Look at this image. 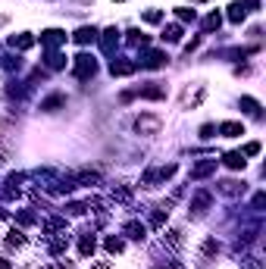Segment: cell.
Wrapping results in <instances>:
<instances>
[{
    "mask_svg": "<svg viewBox=\"0 0 266 269\" xmlns=\"http://www.w3.org/2000/svg\"><path fill=\"white\" fill-rule=\"evenodd\" d=\"M10 47L13 50H29V47H35V38H31V35H13Z\"/></svg>",
    "mask_w": 266,
    "mask_h": 269,
    "instance_id": "cell-13",
    "label": "cell"
},
{
    "mask_svg": "<svg viewBox=\"0 0 266 269\" xmlns=\"http://www.w3.org/2000/svg\"><path fill=\"white\" fill-rule=\"evenodd\" d=\"M6 94H10V97H25V94H29V85H16V81H10Z\"/></svg>",
    "mask_w": 266,
    "mask_h": 269,
    "instance_id": "cell-27",
    "label": "cell"
},
{
    "mask_svg": "<svg viewBox=\"0 0 266 269\" xmlns=\"http://www.w3.org/2000/svg\"><path fill=\"white\" fill-rule=\"evenodd\" d=\"M219 25H222V16L219 13H210L207 19H204V31H216Z\"/></svg>",
    "mask_w": 266,
    "mask_h": 269,
    "instance_id": "cell-23",
    "label": "cell"
},
{
    "mask_svg": "<svg viewBox=\"0 0 266 269\" xmlns=\"http://www.w3.org/2000/svg\"><path fill=\"white\" fill-rule=\"evenodd\" d=\"M94 250H97V241H94V235H91V232H85V235H82V241H79V254H82V257H91Z\"/></svg>",
    "mask_w": 266,
    "mask_h": 269,
    "instance_id": "cell-11",
    "label": "cell"
},
{
    "mask_svg": "<svg viewBox=\"0 0 266 269\" xmlns=\"http://www.w3.org/2000/svg\"><path fill=\"white\" fill-rule=\"evenodd\" d=\"M122 238H116V235H113V238H107V250H110V254H122Z\"/></svg>",
    "mask_w": 266,
    "mask_h": 269,
    "instance_id": "cell-28",
    "label": "cell"
},
{
    "mask_svg": "<svg viewBox=\"0 0 266 269\" xmlns=\"http://www.w3.org/2000/svg\"><path fill=\"white\" fill-rule=\"evenodd\" d=\"M216 172V160H201V163L191 169V182H201V179H207V175Z\"/></svg>",
    "mask_w": 266,
    "mask_h": 269,
    "instance_id": "cell-7",
    "label": "cell"
},
{
    "mask_svg": "<svg viewBox=\"0 0 266 269\" xmlns=\"http://www.w3.org/2000/svg\"><path fill=\"white\" fill-rule=\"evenodd\" d=\"M169 56L163 54V50H150V54L141 56V69H160V66H166Z\"/></svg>",
    "mask_w": 266,
    "mask_h": 269,
    "instance_id": "cell-6",
    "label": "cell"
},
{
    "mask_svg": "<svg viewBox=\"0 0 266 269\" xmlns=\"http://www.w3.org/2000/svg\"><path fill=\"white\" fill-rule=\"evenodd\" d=\"M85 210H88V204H69V213H72V216H82Z\"/></svg>",
    "mask_w": 266,
    "mask_h": 269,
    "instance_id": "cell-37",
    "label": "cell"
},
{
    "mask_svg": "<svg viewBox=\"0 0 266 269\" xmlns=\"http://www.w3.org/2000/svg\"><path fill=\"white\" fill-rule=\"evenodd\" d=\"M241 6H244V10H260V0H244Z\"/></svg>",
    "mask_w": 266,
    "mask_h": 269,
    "instance_id": "cell-41",
    "label": "cell"
},
{
    "mask_svg": "<svg viewBox=\"0 0 266 269\" xmlns=\"http://www.w3.org/2000/svg\"><path fill=\"white\" fill-rule=\"evenodd\" d=\"M128 44H132V47H148V44H150V38H148V35H141L138 28H132V31H128Z\"/></svg>",
    "mask_w": 266,
    "mask_h": 269,
    "instance_id": "cell-19",
    "label": "cell"
},
{
    "mask_svg": "<svg viewBox=\"0 0 266 269\" xmlns=\"http://www.w3.org/2000/svg\"><path fill=\"white\" fill-rule=\"evenodd\" d=\"M47 66H50V69H63V66H66V56H63V54H47Z\"/></svg>",
    "mask_w": 266,
    "mask_h": 269,
    "instance_id": "cell-25",
    "label": "cell"
},
{
    "mask_svg": "<svg viewBox=\"0 0 266 269\" xmlns=\"http://www.w3.org/2000/svg\"><path fill=\"white\" fill-rule=\"evenodd\" d=\"M241 107H244V110L251 113V116H260V104H257L254 97H241Z\"/></svg>",
    "mask_w": 266,
    "mask_h": 269,
    "instance_id": "cell-26",
    "label": "cell"
},
{
    "mask_svg": "<svg viewBox=\"0 0 266 269\" xmlns=\"http://www.w3.org/2000/svg\"><path fill=\"white\" fill-rule=\"evenodd\" d=\"M91 269H113L110 263H97V266H91Z\"/></svg>",
    "mask_w": 266,
    "mask_h": 269,
    "instance_id": "cell-42",
    "label": "cell"
},
{
    "mask_svg": "<svg viewBox=\"0 0 266 269\" xmlns=\"http://www.w3.org/2000/svg\"><path fill=\"white\" fill-rule=\"evenodd\" d=\"M260 154V141H251V144H244V150H241V157H257Z\"/></svg>",
    "mask_w": 266,
    "mask_h": 269,
    "instance_id": "cell-31",
    "label": "cell"
},
{
    "mask_svg": "<svg viewBox=\"0 0 266 269\" xmlns=\"http://www.w3.org/2000/svg\"><path fill=\"white\" fill-rule=\"evenodd\" d=\"M132 97H144V100H163L166 97V88L163 85H148V88H135V91H125L119 100H132Z\"/></svg>",
    "mask_w": 266,
    "mask_h": 269,
    "instance_id": "cell-2",
    "label": "cell"
},
{
    "mask_svg": "<svg viewBox=\"0 0 266 269\" xmlns=\"http://www.w3.org/2000/svg\"><path fill=\"white\" fill-rule=\"evenodd\" d=\"M54 269H72V266H69V263H59V266H54Z\"/></svg>",
    "mask_w": 266,
    "mask_h": 269,
    "instance_id": "cell-44",
    "label": "cell"
},
{
    "mask_svg": "<svg viewBox=\"0 0 266 269\" xmlns=\"http://www.w3.org/2000/svg\"><path fill=\"white\" fill-rule=\"evenodd\" d=\"M166 213H169L166 207H163V210H157V213L150 216V225H163V222H166Z\"/></svg>",
    "mask_w": 266,
    "mask_h": 269,
    "instance_id": "cell-33",
    "label": "cell"
},
{
    "mask_svg": "<svg viewBox=\"0 0 266 269\" xmlns=\"http://www.w3.org/2000/svg\"><path fill=\"white\" fill-rule=\"evenodd\" d=\"M66 244H69V241H66V238H57L54 244H50V254H54V257H59V254H63V250H66Z\"/></svg>",
    "mask_w": 266,
    "mask_h": 269,
    "instance_id": "cell-30",
    "label": "cell"
},
{
    "mask_svg": "<svg viewBox=\"0 0 266 269\" xmlns=\"http://www.w3.org/2000/svg\"><path fill=\"white\" fill-rule=\"evenodd\" d=\"M144 232H148V229L138 225V222H128L125 225V235H128V238H135V241H144Z\"/></svg>",
    "mask_w": 266,
    "mask_h": 269,
    "instance_id": "cell-20",
    "label": "cell"
},
{
    "mask_svg": "<svg viewBox=\"0 0 266 269\" xmlns=\"http://www.w3.org/2000/svg\"><path fill=\"white\" fill-rule=\"evenodd\" d=\"M204 254H219V244H216V241H207V244H204Z\"/></svg>",
    "mask_w": 266,
    "mask_h": 269,
    "instance_id": "cell-39",
    "label": "cell"
},
{
    "mask_svg": "<svg viewBox=\"0 0 266 269\" xmlns=\"http://www.w3.org/2000/svg\"><path fill=\"white\" fill-rule=\"evenodd\" d=\"M144 22L157 25V22H163V13H160V10H148V13H144Z\"/></svg>",
    "mask_w": 266,
    "mask_h": 269,
    "instance_id": "cell-32",
    "label": "cell"
},
{
    "mask_svg": "<svg viewBox=\"0 0 266 269\" xmlns=\"http://www.w3.org/2000/svg\"><path fill=\"white\" fill-rule=\"evenodd\" d=\"M66 41V31H59V28H47L44 35H41V44L44 47H59Z\"/></svg>",
    "mask_w": 266,
    "mask_h": 269,
    "instance_id": "cell-8",
    "label": "cell"
},
{
    "mask_svg": "<svg viewBox=\"0 0 266 269\" xmlns=\"http://www.w3.org/2000/svg\"><path fill=\"white\" fill-rule=\"evenodd\" d=\"M3 66H6V69H19V66H22V60H19V56H6V60H3Z\"/></svg>",
    "mask_w": 266,
    "mask_h": 269,
    "instance_id": "cell-35",
    "label": "cell"
},
{
    "mask_svg": "<svg viewBox=\"0 0 266 269\" xmlns=\"http://www.w3.org/2000/svg\"><path fill=\"white\" fill-rule=\"evenodd\" d=\"M207 207H210V194H207V191H201V194L194 197L191 210H194V213H204V210H207Z\"/></svg>",
    "mask_w": 266,
    "mask_h": 269,
    "instance_id": "cell-22",
    "label": "cell"
},
{
    "mask_svg": "<svg viewBox=\"0 0 266 269\" xmlns=\"http://www.w3.org/2000/svg\"><path fill=\"white\" fill-rule=\"evenodd\" d=\"M163 41H169V44L182 41V25H166V28H163Z\"/></svg>",
    "mask_w": 266,
    "mask_h": 269,
    "instance_id": "cell-18",
    "label": "cell"
},
{
    "mask_svg": "<svg viewBox=\"0 0 266 269\" xmlns=\"http://www.w3.org/2000/svg\"><path fill=\"white\" fill-rule=\"evenodd\" d=\"M222 163H226L229 169H244V163H247V160H244L241 154H238V150H232V154H226V157H222Z\"/></svg>",
    "mask_w": 266,
    "mask_h": 269,
    "instance_id": "cell-15",
    "label": "cell"
},
{
    "mask_svg": "<svg viewBox=\"0 0 266 269\" xmlns=\"http://www.w3.org/2000/svg\"><path fill=\"white\" fill-rule=\"evenodd\" d=\"M204 97H207V88H204V85H197L194 91L188 88L185 94H182V110H194V107H201Z\"/></svg>",
    "mask_w": 266,
    "mask_h": 269,
    "instance_id": "cell-4",
    "label": "cell"
},
{
    "mask_svg": "<svg viewBox=\"0 0 266 269\" xmlns=\"http://www.w3.org/2000/svg\"><path fill=\"white\" fill-rule=\"evenodd\" d=\"M0 269H13V266H10V263H6V260H3V257H0Z\"/></svg>",
    "mask_w": 266,
    "mask_h": 269,
    "instance_id": "cell-43",
    "label": "cell"
},
{
    "mask_svg": "<svg viewBox=\"0 0 266 269\" xmlns=\"http://www.w3.org/2000/svg\"><path fill=\"white\" fill-rule=\"evenodd\" d=\"M0 25H6V16H0Z\"/></svg>",
    "mask_w": 266,
    "mask_h": 269,
    "instance_id": "cell-46",
    "label": "cell"
},
{
    "mask_svg": "<svg viewBox=\"0 0 266 269\" xmlns=\"http://www.w3.org/2000/svg\"><path fill=\"white\" fill-rule=\"evenodd\" d=\"M113 3H116V0H113ZM119 3H122V0H119Z\"/></svg>",
    "mask_w": 266,
    "mask_h": 269,
    "instance_id": "cell-47",
    "label": "cell"
},
{
    "mask_svg": "<svg viewBox=\"0 0 266 269\" xmlns=\"http://www.w3.org/2000/svg\"><path fill=\"white\" fill-rule=\"evenodd\" d=\"M97 72V60L88 54H79L75 56V63H72V75L75 79H91V75Z\"/></svg>",
    "mask_w": 266,
    "mask_h": 269,
    "instance_id": "cell-1",
    "label": "cell"
},
{
    "mask_svg": "<svg viewBox=\"0 0 266 269\" xmlns=\"http://www.w3.org/2000/svg\"><path fill=\"white\" fill-rule=\"evenodd\" d=\"M176 16H178L182 22H194V19H197V13H194V10H188V6H178Z\"/></svg>",
    "mask_w": 266,
    "mask_h": 269,
    "instance_id": "cell-29",
    "label": "cell"
},
{
    "mask_svg": "<svg viewBox=\"0 0 266 269\" xmlns=\"http://www.w3.org/2000/svg\"><path fill=\"white\" fill-rule=\"evenodd\" d=\"M91 41H97V28H88V25H82V28L75 31V44H91Z\"/></svg>",
    "mask_w": 266,
    "mask_h": 269,
    "instance_id": "cell-12",
    "label": "cell"
},
{
    "mask_svg": "<svg viewBox=\"0 0 266 269\" xmlns=\"http://www.w3.org/2000/svg\"><path fill=\"white\" fill-rule=\"evenodd\" d=\"M263 204H266V194H257V197H254V210H257V213L263 210Z\"/></svg>",
    "mask_w": 266,
    "mask_h": 269,
    "instance_id": "cell-40",
    "label": "cell"
},
{
    "mask_svg": "<svg viewBox=\"0 0 266 269\" xmlns=\"http://www.w3.org/2000/svg\"><path fill=\"white\" fill-rule=\"evenodd\" d=\"M16 219H19L22 225H31V222H35V213H29V210H22V213L16 216Z\"/></svg>",
    "mask_w": 266,
    "mask_h": 269,
    "instance_id": "cell-34",
    "label": "cell"
},
{
    "mask_svg": "<svg viewBox=\"0 0 266 269\" xmlns=\"http://www.w3.org/2000/svg\"><path fill=\"white\" fill-rule=\"evenodd\" d=\"M219 134H226V138H238V134H244V125L241 122H222L219 125Z\"/></svg>",
    "mask_w": 266,
    "mask_h": 269,
    "instance_id": "cell-14",
    "label": "cell"
},
{
    "mask_svg": "<svg viewBox=\"0 0 266 269\" xmlns=\"http://www.w3.org/2000/svg\"><path fill=\"white\" fill-rule=\"evenodd\" d=\"M100 47H104V54H113V50L119 47V31L116 28H107L104 38H100Z\"/></svg>",
    "mask_w": 266,
    "mask_h": 269,
    "instance_id": "cell-9",
    "label": "cell"
},
{
    "mask_svg": "<svg viewBox=\"0 0 266 269\" xmlns=\"http://www.w3.org/2000/svg\"><path fill=\"white\" fill-rule=\"evenodd\" d=\"M216 134V125H201V138H213Z\"/></svg>",
    "mask_w": 266,
    "mask_h": 269,
    "instance_id": "cell-38",
    "label": "cell"
},
{
    "mask_svg": "<svg viewBox=\"0 0 266 269\" xmlns=\"http://www.w3.org/2000/svg\"><path fill=\"white\" fill-rule=\"evenodd\" d=\"M169 175H176V163H169V166H160V169H150V172H144L141 185H144V188H157V182H166Z\"/></svg>",
    "mask_w": 266,
    "mask_h": 269,
    "instance_id": "cell-3",
    "label": "cell"
},
{
    "mask_svg": "<svg viewBox=\"0 0 266 269\" xmlns=\"http://www.w3.org/2000/svg\"><path fill=\"white\" fill-rule=\"evenodd\" d=\"M219 191H222V194H229V197H235V194H244V182L241 185H238V182H219Z\"/></svg>",
    "mask_w": 266,
    "mask_h": 269,
    "instance_id": "cell-16",
    "label": "cell"
},
{
    "mask_svg": "<svg viewBox=\"0 0 266 269\" xmlns=\"http://www.w3.org/2000/svg\"><path fill=\"white\" fill-rule=\"evenodd\" d=\"M63 104H66V97H63V94H50L47 100H41V110L50 113V110H57V107H63Z\"/></svg>",
    "mask_w": 266,
    "mask_h": 269,
    "instance_id": "cell-17",
    "label": "cell"
},
{
    "mask_svg": "<svg viewBox=\"0 0 266 269\" xmlns=\"http://www.w3.org/2000/svg\"><path fill=\"white\" fill-rule=\"evenodd\" d=\"M0 219H6V210L3 207H0Z\"/></svg>",
    "mask_w": 266,
    "mask_h": 269,
    "instance_id": "cell-45",
    "label": "cell"
},
{
    "mask_svg": "<svg viewBox=\"0 0 266 269\" xmlns=\"http://www.w3.org/2000/svg\"><path fill=\"white\" fill-rule=\"evenodd\" d=\"M6 244H10V247H22V244H25V235H22L19 229H13L10 235H6Z\"/></svg>",
    "mask_w": 266,
    "mask_h": 269,
    "instance_id": "cell-24",
    "label": "cell"
},
{
    "mask_svg": "<svg viewBox=\"0 0 266 269\" xmlns=\"http://www.w3.org/2000/svg\"><path fill=\"white\" fill-rule=\"evenodd\" d=\"M113 197H116V200H128V197H132V191H128V188H116Z\"/></svg>",
    "mask_w": 266,
    "mask_h": 269,
    "instance_id": "cell-36",
    "label": "cell"
},
{
    "mask_svg": "<svg viewBox=\"0 0 266 269\" xmlns=\"http://www.w3.org/2000/svg\"><path fill=\"white\" fill-rule=\"evenodd\" d=\"M135 69H138V63H128V60H113L110 63V72L113 75H132Z\"/></svg>",
    "mask_w": 266,
    "mask_h": 269,
    "instance_id": "cell-10",
    "label": "cell"
},
{
    "mask_svg": "<svg viewBox=\"0 0 266 269\" xmlns=\"http://www.w3.org/2000/svg\"><path fill=\"white\" fill-rule=\"evenodd\" d=\"M135 132H141V134H157V132H160V119H157V116H138V119H135Z\"/></svg>",
    "mask_w": 266,
    "mask_h": 269,
    "instance_id": "cell-5",
    "label": "cell"
},
{
    "mask_svg": "<svg viewBox=\"0 0 266 269\" xmlns=\"http://www.w3.org/2000/svg\"><path fill=\"white\" fill-rule=\"evenodd\" d=\"M244 16H247V10L241 3H232L229 6V22H244Z\"/></svg>",
    "mask_w": 266,
    "mask_h": 269,
    "instance_id": "cell-21",
    "label": "cell"
}]
</instances>
